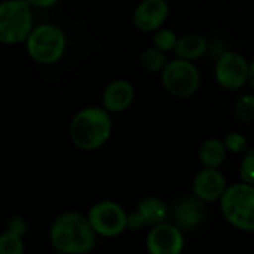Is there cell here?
Masks as SVG:
<instances>
[{
	"instance_id": "cell-1",
	"label": "cell",
	"mask_w": 254,
	"mask_h": 254,
	"mask_svg": "<svg viewBox=\"0 0 254 254\" xmlns=\"http://www.w3.org/2000/svg\"><path fill=\"white\" fill-rule=\"evenodd\" d=\"M48 239L54 250L67 254H88L94 250L97 233L87 215L76 211L59 214L48 230Z\"/></svg>"
},
{
	"instance_id": "cell-22",
	"label": "cell",
	"mask_w": 254,
	"mask_h": 254,
	"mask_svg": "<svg viewBox=\"0 0 254 254\" xmlns=\"http://www.w3.org/2000/svg\"><path fill=\"white\" fill-rule=\"evenodd\" d=\"M239 177L241 181L254 186V148H248L244 153V157L239 163Z\"/></svg>"
},
{
	"instance_id": "cell-11",
	"label": "cell",
	"mask_w": 254,
	"mask_h": 254,
	"mask_svg": "<svg viewBox=\"0 0 254 254\" xmlns=\"http://www.w3.org/2000/svg\"><path fill=\"white\" fill-rule=\"evenodd\" d=\"M226 189V177L218 168L203 166L193 180V194L205 203L220 202Z\"/></svg>"
},
{
	"instance_id": "cell-9",
	"label": "cell",
	"mask_w": 254,
	"mask_h": 254,
	"mask_svg": "<svg viewBox=\"0 0 254 254\" xmlns=\"http://www.w3.org/2000/svg\"><path fill=\"white\" fill-rule=\"evenodd\" d=\"M184 235L175 223H160L150 227L145 238V248L148 254H183Z\"/></svg>"
},
{
	"instance_id": "cell-26",
	"label": "cell",
	"mask_w": 254,
	"mask_h": 254,
	"mask_svg": "<svg viewBox=\"0 0 254 254\" xmlns=\"http://www.w3.org/2000/svg\"><path fill=\"white\" fill-rule=\"evenodd\" d=\"M248 85L254 90V59L250 62V70H248Z\"/></svg>"
},
{
	"instance_id": "cell-21",
	"label": "cell",
	"mask_w": 254,
	"mask_h": 254,
	"mask_svg": "<svg viewBox=\"0 0 254 254\" xmlns=\"http://www.w3.org/2000/svg\"><path fill=\"white\" fill-rule=\"evenodd\" d=\"M223 142H224L227 151L233 153V154H244L248 150V141L239 132H229L223 138Z\"/></svg>"
},
{
	"instance_id": "cell-4",
	"label": "cell",
	"mask_w": 254,
	"mask_h": 254,
	"mask_svg": "<svg viewBox=\"0 0 254 254\" xmlns=\"http://www.w3.org/2000/svg\"><path fill=\"white\" fill-rule=\"evenodd\" d=\"M220 209L230 226L254 232V186L244 181L227 186L220 199Z\"/></svg>"
},
{
	"instance_id": "cell-13",
	"label": "cell",
	"mask_w": 254,
	"mask_h": 254,
	"mask_svg": "<svg viewBox=\"0 0 254 254\" xmlns=\"http://www.w3.org/2000/svg\"><path fill=\"white\" fill-rule=\"evenodd\" d=\"M206 217L205 202L193 196H186L180 199L174 209H172V218L174 223L181 230H193L197 229Z\"/></svg>"
},
{
	"instance_id": "cell-25",
	"label": "cell",
	"mask_w": 254,
	"mask_h": 254,
	"mask_svg": "<svg viewBox=\"0 0 254 254\" xmlns=\"http://www.w3.org/2000/svg\"><path fill=\"white\" fill-rule=\"evenodd\" d=\"M33 9H50L54 8L60 0H26Z\"/></svg>"
},
{
	"instance_id": "cell-27",
	"label": "cell",
	"mask_w": 254,
	"mask_h": 254,
	"mask_svg": "<svg viewBox=\"0 0 254 254\" xmlns=\"http://www.w3.org/2000/svg\"><path fill=\"white\" fill-rule=\"evenodd\" d=\"M51 254H67V253H63V251H57V250H54Z\"/></svg>"
},
{
	"instance_id": "cell-14",
	"label": "cell",
	"mask_w": 254,
	"mask_h": 254,
	"mask_svg": "<svg viewBox=\"0 0 254 254\" xmlns=\"http://www.w3.org/2000/svg\"><path fill=\"white\" fill-rule=\"evenodd\" d=\"M208 51V39L200 33H186L178 38L175 45V57L184 60H197Z\"/></svg>"
},
{
	"instance_id": "cell-10",
	"label": "cell",
	"mask_w": 254,
	"mask_h": 254,
	"mask_svg": "<svg viewBox=\"0 0 254 254\" xmlns=\"http://www.w3.org/2000/svg\"><path fill=\"white\" fill-rule=\"evenodd\" d=\"M169 3L166 0H141L133 11V24L144 33H154L166 23Z\"/></svg>"
},
{
	"instance_id": "cell-18",
	"label": "cell",
	"mask_w": 254,
	"mask_h": 254,
	"mask_svg": "<svg viewBox=\"0 0 254 254\" xmlns=\"http://www.w3.org/2000/svg\"><path fill=\"white\" fill-rule=\"evenodd\" d=\"M26 244L21 235L9 230L0 233V254H24Z\"/></svg>"
},
{
	"instance_id": "cell-16",
	"label": "cell",
	"mask_w": 254,
	"mask_h": 254,
	"mask_svg": "<svg viewBox=\"0 0 254 254\" xmlns=\"http://www.w3.org/2000/svg\"><path fill=\"white\" fill-rule=\"evenodd\" d=\"M227 148L221 139L209 138L202 142L199 148V160L206 168H220L226 157H227Z\"/></svg>"
},
{
	"instance_id": "cell-17",
	"label": "cell",
	"mask_w": 254,
	"mask_h": 254,
	"mask_svg": "<svg viewBox=\"0 0 254 254\" xmlns=\"http://www.w3.org/2000/svg\"><path fill=\"white\" fill-rule=\"evenodd\" d=\"M168 57L166 53H163L162 50L156 48V47H150L147 50H144L139 56V64L141 69L148 72V73H162L163 69L168 64Z\"/></svg>"
},
{
	"instance_id": "cell-2",
	"label": "cell",
	"mask_w": 254,
	"mask_h": 254,
	"mask_svg": "<svg viewBox=\"0 0 254 254\" xmlns=\"http://www.w3.org/2000/svg\"><path fill=\"white\" fill-rule=\"evenodd\" d=\"M112 135V118L103 106H85L70 120L69 136L81 151L102 148Z\"/></svg>"
},
{
	"instance_id": "cell-7",
	"label": "cell",
	"mask_w": 254,
	"mask_h": 254,
	"mask_svg": "<svg viewBox=\"0 0 254 254\" xmlns=\"http://www.w3.org/2000/svg\"><path fill=\"white\" fill-rule=\"evenodd\" d=\"M87 218L102 238H117L127 230V212L114 200L96 202L87 212Z\"/></svg>"
},
{
	"instance_id": "cell-23",
	"label": "cell",
	"mask_w": 254,
	"mask_h": 254,
	"mask_svg": "<svg viewBox=\"0 0 254 254\" xmlns=\"http://www.w3.org/2000/svg\"><path fill=\"white\" fill-rule=\"evenodd\" d=\"M5 229L9 230V232H14V233H17V235L24 236V235L27 233L29 226H27V221L24 220V217H21V215H12V217L6 221Z\"/></svg>"
},
{
	"instance_id": "cell-19",
	"label": "cell",
	"mask_w": 254,
	"mask_h": 254,
	"mask_svg": "<svg viewBox=\"0 0 254 254\" xmlns=\"http://www.w3.org/2000/svg\"><path fill=\"white\" fill-rule=\"evenodd\" d=\"M235 117L241 123H250L254 120V94H242L236 99L233 106Z\"/></svg>"
},
{
	"instance_id": "cell-6",
	"label": "cell",
	"mask_w": 254,
	"mask_h": 254,
	"mask_svg": "<svg viewBox=\"0 0 254 254\" xmlns=\"http://www.w3.org/2000/svg\"><path fill=\"white\" fill-rule=\"evenodd\" d=\"M163 88L174 97L187 99L197 93L202 84V76L197 66L180 57L171 59L160 73Z\"/></svg>"
},
{
	"instance_id": "cell-15",
	"label": "cell",
	"mask_w": 254,
	"mask_h": 254,
	"mask_svg": "<svg viewBox=\"0 0 254 254\" xmlns=\"http://www.w3.org/2000/svg\"><path fill=\"white\" fill-rule=\"evenodd\" d=\"M138 211L144 217V220H145L148 227H153V226H157L160 223H165L168 220V215H169L166 203L162 199L156 197V196L144 197L139 202V205H138Z\"/></svg>"
},
{
	"instance_id": "cell-3",
	"label": "cell",
	"mask_w": 254,
	"mask_h": 254,
	"mask_svg": "<svg viewBox=\"0 0 254 254\" xmlns=\"http://www.w3.org/2000/svg\"><path fill=\"white\" fill-rule=\"evenodd\" d=\"M27 56L38 64L51 66L59 63L67 50L64 30L53 23L36 24L24 42Z\"/></svg>"
},
{
	"instance_id": "cell-8",
	"label": "cell",
	"mask_w": 254,
	"mask_h": 254,
	"mask_svg": "<svg viewBox=\"0 0 254 254\" xmlns=\"http://www.w3.org/2000/svg\"><path fill=\"white\" fill-rule=\"evenodd\" d=\"M248 70L250 62L239 53L226 50L223 51L214 67V75L217 84L229 91L241 90L245 84H248Z\"/></svg>"
},
{
	"instance_id": "cell-12",
	"label": "cell",
	"mask_w": 254,
	"mask_h": 254,
	"mask_svg": "<svg viewBox=\"0 0 254 254\" xmlns=\"http://www.w3.org/2000/svg\"><path fill=\"white\" fill-rule=\"evenodd\" d=\"M135 87L127 79H115L109 82L102 93V106L111 112H123L129 109L135 102Z\"/></svg>"
},
{
	"instance_id": "cell-20",
	"label": "cell",
	"mask_w": 254,
	"mask_h": 254,
	"mask_svg": "<svg viewBox=\"0 0 254 254\" xmlns=\"http://www.w3.org/2000/svg\"><path fill=\"white\" fill-rule=\"evenodd\" d=\"M178 38L177 33L171 29H166V27H160L159 30H156L153 33V47L162 50L163 53H169V51H174L175 50V45L178 42Z\"/></svg>"
},
{
	"instance_id": "cell-24",
	"label": "cell",
	"mask_w": 254,
	"mask_h": 254,
	"mask_svg": "<svg viewBox=\"0 0 254 254\" xmlns=\"http://www.w3.org/2000/svg\"><path fill=\"white\" fill-rule=\"evenodd\" d=\"M147 226L144 217L141 215V212L136 209L133 212H127V230H141Z\"/></svg>"
},
{
	"instance_id": "cell-5",
	"label": "cell",
	"mask_w": 254,
	"mask_h": 254,
	"mask_svg": "<svg viewBox=\"0 0 254 254\" xmlns=\"http://www.w3.org/2000/svg\"><path fill=\"white\" fill-rule=\"evenodd\" d=\"M33 8L26 0L0 2V44H24L35 27Z\"/></svg>"
}]
</instances>
